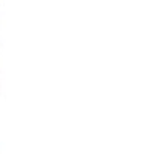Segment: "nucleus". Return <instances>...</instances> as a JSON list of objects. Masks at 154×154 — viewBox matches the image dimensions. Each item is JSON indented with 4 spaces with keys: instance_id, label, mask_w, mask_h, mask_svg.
Returning a JSON list of instances; mask_svg holds the SVG:
<instances>
[]
</instances>
